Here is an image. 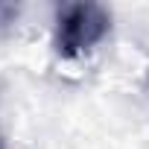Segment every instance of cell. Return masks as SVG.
Segmentation results:
<instances>
[{
    "label": "cell",
    "mask_w": 149,
    "mask_h": 149,
    "mask_svg": "<svg viewBox=\"0 0 149 149\" xmlns=\"http://www.w3.org/2000/svg\"><path fill=\"white\" fill-rule=\"evenodd\" d=\"M111 29V15L102 3L79 0V3H64L56 15V53L61 58H76L88 50H94Z\"/></svg>",
    "instance_id": "6da1fadb"
},
{
    "label": "cell",
    "mask_w": 149,
    "mask_h": 149,
    "mask_svg": "<svg viewBox=\"0 0 149 149\" xmlns=\"http://www.w3.org/2000/svg\"><path fill=\"white\" fill-rule=\"evenodd\" d=\"M15 18H18V6H12V3H0V29L12 26Z\"/></svg>",
    "instance_id": "7a4b0ae2"
}]
</instances>
